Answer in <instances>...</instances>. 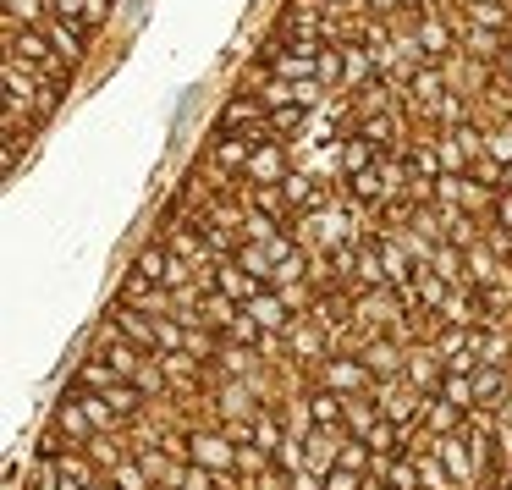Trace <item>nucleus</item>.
<instances>
[{"mask_svg": "<svg viewBox=\"0 0 512 490\" xmlns=\"http://www.w3.org/2000/svg\"><path fill=\"white\" fill-rule=\"evenodd\" d=\"M353 314L364 331L380 336V331H397L408 320V303H402L397 287H364V292H353Z\"/></svg>", "mask_w": 512, "mask_h": 490, "instance_id": "1", "label": "nucleus"}, {"mask_svg": "<svg viewBox=\"0 0 512 490\" xmlns=\"http://www.w3.org/2000/svg\"><path fill=\"white\" fill-rule=\"evenodd\" d=\"M320 386L336 391V397H375L380 380L369 375V364H364L358 353H331V358L320 364Z\"/></svg>", "mask_w": 512, "mask_h": 490, "instance_id": "2", "label": "nucleus"}, {"mask_svg": "<svg viewBox=\"0 0 512 490\" xmlns=\"http://www.w3.org/2000/svg\"><path fill=\"white\" fill-rule=\"evenodd\" d=\"M375 402H380V419H391L402 435H413V424L424 419V391H413L408 380H386V386H375Z\"/></svg>", "mask_w": 512, "mask_h": 490, "instance_id": "3", "label": "nucleus"}, {"mask_svg": "<svg viewBox=\"0 0 512 490\" xmlns=\"http://www.w3.org/2000/svg\"><path fill=\"white\" fill-rule=\"evenodd\" d=\"M188 463H199V468H210V474H237V446L221 435V424L215 430H193L188 435Z\"/></svg>", "mask_w": 512, "mask_h": 490, "instance_id": "4", "label": "nucleus"}, {"mask_svg": "<svg viewBox=\"0 0 512 490\" xmlns=\"http://www.w3.org/2000/svg\"><path fill=\"white\" fill-rule=\"evenodd\" d=\"M116 303H127V309H144V314H171V309H177V298H171V292L160 287L155 276H144V270H127Z\"/></svg>", "mask_w": 512, "mask_h": 490, "instance_id": "5", "label": "nucleus"}, {"mask_svg": "<svg viewBox=\"0 0 512 490\" xmlns=\"http://www.w3.org/2000/svg\"><path fill=\"white\" fill-rule=\"evenodd\" d=\"M270 111L265 105H259V94H232V100H226V111L215 116V133H270Z\"/></svg>", "mask_w": 512, "mask_h": 490, "instance_id": "6", "label": "nucleus"}, {"mask_svg": "<svg viewBox=\"0 0 512 490\" xmlns=\"http://www.w3.org/2000/svg\"><path fill=\"white\" fill-rule=\"evenodd\" d=\"M39 34H45V39H50V50H56L61 61H72V67H78V61L89 56V45H94V34H89V28L61 23V17H45V23H39Z\"/></svg>", "mask_w": 512, "mask_h": 490, "instance_id": "7", "label": "nucleus"}, {"mask_svg": "<svg viewBox=\"0 0 512 490\" xmlns=\"http://www.w3.org/2000/svg\"><path fill=\"white\" fill-rule=\"evenodd\" d=\"M358 358L369 364V375H375L380 386H386V380H402V369H408V353H402L391 336H369V342L358 347Z\"/></svg>", "mask_w": 512, "mask_h": 490, "instance_id": "8", "label": "nucleus"}, {"mask_svg": "<svg viewBox=\"0 0 512 490\" xmlns=\"http://www.w3.org/2000/svg\"><path fill=\"white\" fill-rule=\"evenodd\" d=\"M50 430H61L72 446H78V452L94 441V435H100V430H94V419H89V408H83V397H78V391H72L67 402H56V413H50Z\"/></svg>", "mask_w": 512, "mask_h": 490, "instance_id": "9", "label": "nucleus"}, {"mask_svg": "<svg viewBox=\"0 0 512 490\" xmlns=\"http://www.w3.org/2000/svg\"><path fill=\"white\" fill-rule=\"evenodd\" d=\"M215 292H226L232 303H243V309H248V303H254L259 292H270V287L254 276V270L237 265V259H221V265H215Z\"/></svg>", "mask_w": 512, "mask_h": 490, "instance_id": "10", "label": "nucleus"}, {"mask_svg": "<svg viewBox=\"0 0 512 490\" xmlns=\"http://www.w3.org/2000/svg\"><path fill=\"white\" fill-rule=\"evenodd\" d=\"M402 380H408L413 391H424V397H435V391H441V380H446V358L435 353V347H413Z\"/></svg>", "mask_w": 512, "mask_h": 490, "instance_id": "11", "label": "nucleus"}, {"mask_svg": "<svg viewBox=\"0 0 512 490\" xmlns=\"http://www.w3.org/2000/svg\"><path fill=\"white\" fill-rule=\"evenodd\" d=\"M215 413H221V419H259V391L254 386H243V380H221V386H215Z\"/></svg>", "mask_w": 512, "mask_h": 490, "instance_id": "12", "label": "nucleus"}, {"mask_svg": "<svg viewBox=\"0 0 512 490\" xmlns=\"http://www.w3.org/2000/svg\"><path fill=\"white\" fill-rule=\"evenodd\" d=\"M463 424H468L463 408H452L446 397H424V419H419L424 441H446V435H457Z\"/></svg>", "mask_w": 512, "mask_h": 490, "instance_id": "13", "label": "nucleus"}, {"mask_svg": "<svg viewBox=\"0 0 512 490\" xmlns=\"http://www.w3.org/2000/svg\"><path fill=\"white\" fill-rule=\"evenodd\" d=\"M111 325H116V331H122L133 347H144V353H160V342H155V314L116 303V309H111Z\"/></svg>", "mask_w": 512, "mask_h": 490, "instance_id": "14", "label": "nucleus"}, {"mask_svg": "<svg viewBox=\"0 0 512 490\" xmlns=\"http://www.w3.org/2000/svg\"><path fill=\"white\" fill-rule=\"evenodd\" d=\"M413 468H419V490H457V479H452V468L441 463V452H435V441H424V446H413Z\"/></svg>", "mask_w": 512, "mask_h": 490, "instance_id": "15", "label": "nucleus"}, {"mask_svg": "<svg viewBox=\"0 0 512 490\" xmlns=\"http://www.w3.org/2000/svg\"><path fill=\"white\" fill-rule=\"evenodd\" d=\"M430 144H435V160H441V177H468L474 149L463 144V133H430Z\"/></svg>", "mask_w": 512, "mask_h": 490, "instance_id": "16", "label": "nucleus"}, {"mask_svg": "<svg viewBox=\"0 0 512 490\" xmlns=\"http://www.w3.org/2000/svg\"><path fill=\"white\" fill-rule=\"evenodd\" d=\"M380 160V149L369 144L364 133H342V144H336V171L342 177H358V171H369Z\"/></svg>", "mask_w": 512, "mask_h": 490, "instance_id": "17", "label": "nucleus"}, {"mask_svg": "<svg viewBox=\"0 0 512 490\" xmlns=\"http://www.w3.org/2000/svg\"><path fill=\"white\" fill-rule=\"evenodd\" d=\"M237 314H243V303H232L226 292H215V287L199 298V325H204V331H215V336H226V331H232V320H237Z\"/></svg>", "mask_w": 512, "mask_h": 490, "instance_id": "18", "label": "nucleus"}, {"mask_svg": "<svg viewBox=\"0 0 512 490\" xmlns=\"http://www.w3.org/2000/svg\"><path fill=\"white\" fill-rule=\"evenodd\" d=\"M287 342H292V353H303L309 364H325V358H331V353H325V325L309 320V314L287 325Z\"/></svg>", "mask_w": 512, "mask_h": 490, "instance_id": "19", "label": "nucleus"}, {"mask_svg": "<svg viewBox=\"0 0 512 490\" xmlns=\"http://www.w3.org/2000/svg\"><path fill=\"white\" fill-rule=\"evenodd\" d=\"M474 28H490V34L512 39V0H474V6H457Z\"/></svg>", "mask_w": 512, "mask_h": 490, "instance_id": "20", "label": "nucleus"}, {"mask_svg": "<svg viewBox=\"0 0 512 490\" xmlns=\"http://www.w3.org/2000/svg\"><path fill=\"white\" fill-rule=\"evenodd\" d=\"M430 270L446 281V287H474V281H468V248H457V243H441V248H435V254H430Z\"/></svg>", "mask_w": 512, "mask_h": 490, "instance_id": "21", "label": "nucleus"}, {"mask_svg": "<svg viewBox=\"0 0 512 490\" xmlns=\"http://www.w3.org/2000/svg\"><path fill=\"white\" fill-rule=\"evenodd\" d=\"M248 314H254V320L265 325V331H287V325L298 320V314H292V303L281 298V292H259V298L248 303Z\"/></svg>", "mask_w": 512, "mask_h": 490, "instance_id": "22", "label": "nucleus"}, {"mask_svg": "<svg viewBox=\"0 0 512 490\" xmlns=\"http://www.w3.org/2000/svg\"><path fill=\"white\" fill-rule=\"evenodd\" d=\"M116 386H122V375H116V369L111 364H105V358H83V364H78V391H100V397H111V391Z\"/></svg>", "mask_w": 512, "mask_h": 490, "instance_id": "23", "label": "nucleus"}, {"mask_svg": "<svg viewBox=\"0 0 512 490\" xmlns=\"http://www.w3.org/2000/svg\"><path fill=\"white\" fill-rule=\"evenodd\" d=\"M309 413H314V430H342V397L325 386L309 391Z\"/></svg>", "mask_w": 512, "mask_h": 490, "instance_id": "24", "label": "nucleus"}, {"mask_svg": "<svg viewBox=\"0 0 512 490\" xmlns=\"http://www.w3.org/2000/svg\"><path fill=\"white\" fill-rule=\"evenodd\" d=\"M237 265L254 270V276L270 287V281H276V265H281V259L270 254V243H243V248H237Z\"/></svg>", "mask_w": 512, "mask_h": 490, "instance_id": "25", "label": "nucleus"}, {"mask_svg": "<svg viewBox=\"0 0 512 490\" xmlns=\"http://www.w3.org/2000/svg\"><path fill=\"white\" fill-rule=\"evenodd\" d=\"M336 468H353V474H369V468H380V457L369 452V441H358V435H342V457H336Z\"/></svg>", "mask_w": 512, "mask_h": 490, "instance_id": "26", "label": "nucleus"}, {"mask_svg": "<svg viewBox=\"0 0 512 490\" xmlns=\"http://www.w3.org/2000/svg\"><path fill=\"white\" fill-rule=\"evenodd\" d=\"M215 358H221V369H226L232 380L254 375V364H259V358H254V347H237V342H221V347H215Z\"/></svg>", "mask_w": 512, "mask_h": 490, "instance_id": "27", "label": "nucleus"}, {"mask_svg": "<svg viewBox=\"0 0 512 490\" xmlns=\"http://www.w3.org/2000/svg\"><path fill=\"white\" fill-rule=\"evenodd\" d=\"M435 397H446L452 408H463V413H474V408H479V397H474V375H446Z\"/></svg>", "mask_w": 512, "mask_h": 490, "instance_id": "28", "label": "nucleus"}, {"mask_svg": "<svg viewBox=\"0 0 512 490\" xmlns=\"http://www.w3.org/2000/svg\"><path fill=\"white\" fill-rule=\"evenodd\" d=\"M105 479H111L116 490H155V479L144 474V463H138V457H122V463H116Z\"/></svg>", "mask_w": 512, "mask_h": 490, "instance_id": "29", "label": "nucleus"}, {"mask_svg": "<svg viewBox=\"0 0 512 490\" xmlns=\"http://www.w3.org/2000/svg\"><path fill=\"white\" fill-rule=\"evenodd\" d=\"M485 155H496L501 166H512V122H490L485 127Z\"/></svg>", "mask_w": 512, "mask_h": 490, "instance_id": "30", "label": "nucleus"}, {"mask_svg": "<svg viewBox=\"0 0 512 490\" xmlns=\"http://www.w3.org/2000/svg\"><path fill=\"white\" fill-rule=\"evenodd\" d=\"M28 490H61V457H39L34 474H28Z\"/></svg>", "mask_w": 512, "mask_h": 490, "instance_id": "31", "label": "nucleus"}, {"mask_svg": "<svg viewBox=\"0 0 512 490\" xmlns=\"http://www.w3.org/2000/svg\"><path fill=\"white\" fill-rule=\"evenodd\" d=\"M468 177H474V182H485V188H496V193H501V177H507V166H501L496 155H479L474 166H468Z\"/></svg>", "mask_w": 512, "mask_h": 490, "instance_id": "32", "label": "nucleus"}, {"mask_svg": "<svg viewBox=\"0 0 512 490\" xmlns=\"http://www.w3.org/2000/svg\"><path fill=\"white\" fill-rule=\"evenodd\" d=\"M281 419H287V430H292V435H314V413H309V397L287 402V408H281Z\"/></svg>", "mask_w": 512, "mask_h": 490, "instance_id": "33", "label": "nucleus"}, {"mask_svg": "<svg viewBox=\"0 0 512 490\" xmlns=\"http://www.w3.org/2000/svg\"><path fill=\"white\" fill-rule=\"evenodd\" d=\"M490 226L512 237V193H496V204H490Z\"/></svg>", "mask_w": 512, "mask_h": 490, "instance_id": "34", "label": "nucleus"}, {"mask_svg": "<svg viewBox=\"0 0 512 490\" xmlns=\"http://www.w3.org/2000/svg\"><path fill=\"white\" fill-rule=\"evenodd\" d=\"M23 144H28V138H0V160H6V177H17V166H23Z\"/></svg>", "mask_w": 512, "mask_h": 490, "instance_id": "35", "label": "nucleus"}, {"mask_svg": "<svg viewBox=\"0 0 512 490\" xmlns=\"http://www.w3.org/2000/svg\"><path fill=\"white\" fill-rule=\"evenodd\" d=\"M325 490H364V474H353V468H331V474H325Z\"/></svg>", "mask_w": 512, "mask_h": 490, "instance_id": "36", "label": "nucleus"}, {"mask_svg": "<svg viewBox=\"0 0 512 490\" xmlns=\"http://www.w3.org/2000/svg\"><path fill=\"white\" fill-rule=\"evenodd\" d=\"M369 12L375 17H402V0H369Z\"/></svg>", "mask_w": 512, "mask_h": 490, "instance_id": "37", "label": "nucleus"}, {"mask_svg": "<svg viewBox=\"0 0 512 490\" xmlns=\"http://www.w3.org/2000/svg\"><path fill=\"white\" fill-rule=\"evenodd\" d=\"M496 419H501V424H507V430H512V391H507V397H501V408H496Z\"/></svg>", "mask_w": 512, "mask_h": 490, "instance_id": "38", "label": "nucleus"}, {"mask_svg": "<svg viewBox=\"0 0 512 490\" xmlns=\"http://www.w3.org/2000/svg\"><path fill=\"white\" fill-rule=\"evenodd\" d=\"M496 72H501V78H507V83H512V45H507V56H501V61H496Z\"/></svg>", "mask_w": 512, "mask_h": 490, "instance_id": "39", "label": "nucleus"}, {"mask_svg": "<svg viewBox=\"0 0 512 490\" xmlns=\"http://www.w3.org/2000/svg\"><path fill=\"white\" fill-rule=\"evenodd\" d=\"M501 193H512V166H507V177H501Z\"/></svg>", "mask_w": 512, "mask_h": 490, "instance_id": "40", "label": "nucleus"}, {"mask_svg": "<svg viewBox=\"0 0 512 490\" xmlns=\"http://www.w3.org/2000/svg\"><path fill=\"white\" fill-rule=\"evenodd\" d=\"M452 6H474V0H452Z\"/></svg>", "mask_w": 512, "mask_h": 490, "instance_id": "41", "label": "nucleus"}]
</instances>
